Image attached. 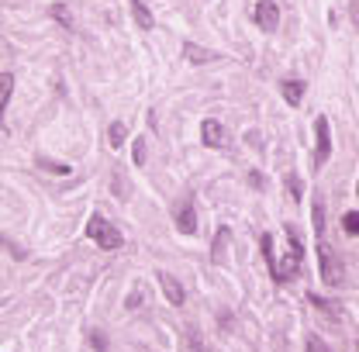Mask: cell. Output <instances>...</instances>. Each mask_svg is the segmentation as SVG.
I'll use <instances>...</instances> for the list:
<instances>
[{"instance_id":"obj_1","label":"cell","mask_w":359,"mask_h":352,"mask_svg":"<svg viewBox=\"0 0 359 352\" xmlns=\"http://www.w3.org/2000/svg\"><path fill=\"white\" fill-rule=\"evenodd\" d=\"M301 266H304V249H301L297 235L287 231V256H283V263H276V269H269V273H273V280L283 283V280H294L301 273Z\"/></svg>"},{"instance_id":"obj_2","label":"cell","mask_w":359,"mask_h":352,"mask_svg":"<svg viewBox=\"0 0 359 352\" xmlns=\"http://www.w3.org/2000/svg\"><path fill=\"white\" fill-rule=\"evenodd\" d=\"M87 235L97 242V249H107V252L121 249V231L107 218H100V215H93V218L87 221Z\"/></svg>"},{"instance_id":"obj_3","label":"cell","mask_w":359,"mask_h":352,"mask_svg":"<svg viewBox=\"0 0 359 352\" xmlns=\"http://www.w3.org/2000/svg\"><path fill=\"white\" fill-rule=\"evenodd\" d=\"M314 135H318V145H314V166L321 170V166L328 163V156H332V125H328V118H325V114H318V121H314Z\"/></svg>"},{"instance_id":"obj_4","label":"cell","mask_w":359,"mask_h":352,"mask_svg":"<svg viewBox=\"0 0 359 352\" xmlns=\"http://www.w3.org/2000/svg\"><path fill=\"white\" fill-rule=\"evenodd\" d=\"M318 263H321V280H325L328 287H335V283L342 280V263L335 259V252H332L328 242H318Z\"/></svg>"},{"instance_id":"obj_5","label":"cell","mask_w":359,"mask_h":352,"mask_svg":"<svg viewBox=\"0 0 359 352\" xmlns=\"http://www.w3.org/2000/svg\"><path fill=\"white\" fill-rule=\"evenodd\" d=\"M252 18H256V25H259L263 32H276V25H280V11H276L273 0H256Z\"/></svg>"},{"instance_id":"obj_6","label":"cell","mask_w":359,"mask_h":352,"mask_svg":"<svg viewBox=\"0 0 359 352\" xmlns=\"http://www.w3.org/2000/svg\"><path fill=\"white\" fill-rule=\"evenodd\" d=\"M201 138H204V145H211V149H224V142H228V135L218 121H204L201 125Z\"/></svg>"},{"instance_id":"obj_7","label":"cell","mask_w":359,"mask_h":352,"mask_svg":"<svg viewBox=\"0 0 359 352\" xmlns=\"http://www.w3.org/2000/svg\"><path fill=\"white\" fill-rule=\"evenodd\" d=\"M159 276V283H163V290H166V301L170 304H183V287H180L177 280L170 276V273H156Z\"/></svg>"},{"instance_id":"obj_8","label":"cell","mask_w":359,"mask_h":352,"mask_svg":"<svg viewBox=\"0 0 359 352\" xmlns=\"http://www.w3.org/2000/svg\"><path fill=\"white\" fill-rule=\"evenodd\" d=\"M177 228L183 235H194L197 231V215H194L190 204H183V211H177Z\"/></svg>"},{"instance_id":"obj_9","label":"cell","mask_w":359,"mask_h":352,"mask_svg":"<svg viewBox=\"0 0 359 352\" xmlns=\"http://www.w3.org/2000/svg\"><path fill=\"white\" fill-rule=\"evenodd\" d=\"M301 97H304V83L301 80H287L283 83V100L287 104H301Z\"/></svg>"},{"instance_id":"obj_10","label":"cell","mask_w":359,"mask_h":352,"mask_svg":"<svg viewBox=\"0 0 359 352\" xmlns=\"http://www.w3.org/2000/svg\"><path fill=\"white\" fill-rule=\"evenodd\" d=\"M132 4V14H135V21H138V28H152V14L145 11V4L142 0H128Z\"/></svg>"},{"instance_id":"obj_11","label":"cell","mask_w":359,"mask_h":352,"mask_svg":"<svg viewBox=\"0 0 359 352\" xmlns=\"http://www.w3.org/2000/svg\"><path fill=\"white\" fill-rule=\"evenodd\" d=\"M11 87H14V76L4 73V76H0V104H4V107L11 104Z\"/></svg>"},{"instance_id":"obj_12","label":"cell","mask_w":359,"mask_h":352,"mask_svg":"<svg viewBox=\"0 0 359 352\" xmlns=\"http://www.w3.org/2000/svg\"><path fill=\"white\" fill-rule=\"evenodd\" d=\"M342 228H346L349 235H359V215H356V211H349V215L342 218Z\"/></svg>"},{"instance_id":"obj_13","label":"cell","mask_w":359,"mask_h":352,"mask_svg":"<svg viewBox=\"0 0 359 352\" xmlns=\"http://www.w3.org/2000/svg\"><path fill=\"white\" fill-rule=\"evenodd\" d=\"M121 142H125V125H121V121H114V125H111V145L118 149Z\"/></svg>"},{"instance_id":"obj_14","label":"cell","mask_w":359,"mask_h":352,"mask_svg":"<svg viewBox=\"0 0 359 352\" xmlns=\"http://www.w3.org/2000/svg\"><path fill=\"white\" fill-rule=\"evenodd\" d=\"M187 52H190V59H194V62H204V59H215V52H201L197 45H187Z\"/></svg>"},{"instance_id":"obj_15","label":"cell","mask_w":359,"mask_h":352,"mask_svg":"<svg viewBox=\"0 0 359 352\" xmlns=\"http://www.w3.org/2000/svg\"><path fill=\"white\" fill-rule=\"evenodd\" d=\"M145 163V138H135V166Z\"/></svg>"},{"instance_id":"obj_16","label":"cell","mask_w":359,"mask_h":352,"mask_svg":"<svg viewBox=\"0 0 359 352\" xmlns=\"http://www.w3.org/2000/svg\"><path fill=\"white\" fill-rule=\"evenodd\" d=\"M308 352H332V349H328V346H325L318 335H311V339H308Z\"/></svg>"},{"instance_id":"obj_17","label":"cell","mask_w":359,"mask_h":352,"mask_svg":"<svg viewBox=\"0 0 359 352\" xmlns=\"http://www.w3.org/2000/svg\"><path fill=\"white\" fill-rule=\"evenodd\" d=\"M287 190H290V197L297 201V197H301V180H297V176H290V180H287Z\"/></svg>"}]
</instances>
